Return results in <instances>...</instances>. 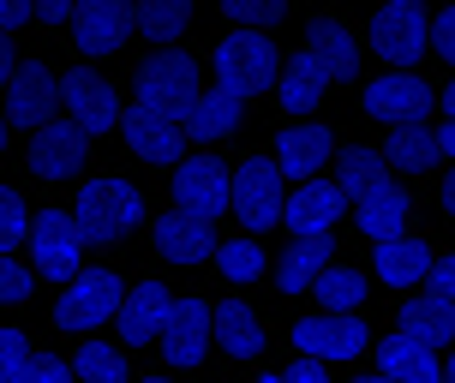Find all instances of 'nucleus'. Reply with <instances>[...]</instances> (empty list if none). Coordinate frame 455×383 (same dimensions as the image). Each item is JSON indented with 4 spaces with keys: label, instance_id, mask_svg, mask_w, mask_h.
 <instances>
[{
    "label": "nucleus",
    "instance_id": "nucleus-23",
    "mask_svg": "<svg viewBox=\"0 0 455 383\" xmlns=\"http://www.w3.org/2000/svg\"><path fill=\"white\" fill-rule=\"evenodd\" d=\"M306 54L318 60V72L330 78V84L360 72V48H354V36H347L336 19H312L306 24Z\"/></svg>",
    "mask_w": 455,
    "mask_h": 383
},
{
    "label": "nucleus",
    "instance_id": "nucleus-49",
    "mask_svg": "<svg viewBox=\"0 0 455 383\" xmlns=\"http://www.w3.org/2000/svg\"><path fill=\"white\" fill-rule=\"evenodd\" d=\"M443 210H450V216H455V174H450V180H443Z\"/></svg>",
    "mask_w": 455,
    "mask_h": 383
},
{
    "label": "nucleus",
    "instance_id": "nucleus-27",
    "mask_svg": "<svg viewBox=\"0 0 455 383\" xmlns=\"http://www.w3.org/2000/svg\"><path fill=\"white\" fill-rule=\"evenodd\" d=\"M330 251H336V240H294L288 258L275 264V288L282 293H312L323 282V270H330Z\"/></svg>",
    "mask_w": 455,
    "mask_h": 383
},
{
    "label": "nucleus",
    "instance_id": "nucleus-1",
    "mask_svg": "<svg viewBox=\"0 0 455 383\" xmlns=\"http://www.w3.org/2000/svg\"><path fill=\"white\" fill-rule=\"evenodd\" d=\"M72 222L84 234V246H114V240H126V234L144 222V198H138V186H126V180H91L78 192Z\"/></svg>",
    "mask_w": 455,
    "mask_h": 383
},
{
    "label": "nucleus",
    "instance_id": "nucleus-30",
    "mask_svg": "<svg viewBox=\"0 0 455 383\" xmlns=\"http://www.w3.org/2000/svg\"><path fill=\"white\" fill-rule=\"evenodd\" d=\"M323 84H330V78H323L318 72V60H312V54H294V60H288V67H282V108L288 114H312L323 102Z\"/></svg>",
    "mask_w": 455,
    "mask_h": 383
},
{
    "label": "nucleus",
    "instance_id": "nucleus-52",
    "mask_svg": "<svg viewBox=\"0 0 455 383\" xmlns=\"http://www.w3.org/2000/svg\"><path fill=\"white\" fill-rule=\"evenodd\" d=\"M258 383H288V371H270V378H258Z\"/></svg>",
    "mask_w": 455,
    "mask_h": 383
},
{
    "label": "nucleus",
    "instance_id": "nucleus-35",
    "mask_svg": "<svg viewBox=\"0 0 455 383\" xmlns=\"http://www.w3.org/2000/svg\"><path fill=\"white\" fill-rule=\"evenodd\" d=\"M72 371L84 383H126V360L114 354V347H102V341H91V347H78V360H72Z\"/></svg>",
    "mask_w": 455,
    "mask_h": 383
},
{
    "label": "nucleus",
    "instance_id": "nucleus-42",
    "mask_svg": "<svg viewBox=\"0 0 455 383\" xmlns=\"http://www.w3.org/2000/svg\"><path fill=\"white\" fill-rule=\"evenodd\" d=\"M67 378H72V365H60V360H30L19 383H67Z\"/></svg>",
    "mask_w": 455,
    "mask_h": 383
},
{
    "label": "nucleus",
    "instance_id": "nucleus-24",
    "mask_svg": "<svg viewBox=\"0 0 455 383\" xmlns=\"http://www.w3.org/2000/svg\"><path fill=\"white\" fill-rule=\"evenodd\" d=\"M378 371H389L395 383H443V360H437L426 341H413V336H384V347H378Z\"/></svg>",
    "mask_w": 455,
    "mask_h": 383
},
{
    "label": "nucleus",
    "instance_id": "nucleus-33",
    "mask_svg": "<svg viewBox=\"0 0 455 383\" xmlns=\"http://www.w3.org/2000/svg\"><path fill=\"white\" fill-rule=\"evenodd\" d=\"M186 24H192V6L186 0H150V6H138V30L150 43H180Z\"/></svg>",
    "mask_w": 455,
    "mask_h": 383
},
{
    "label": "nucleus",
    "instance_id": "nucleus-54",
    "mask_svg": "<svg viewBox=\"0 0 455 383\" xmlns=\"http://www.w3.org/2000/svg\"><path fill=\"white\" fill-rule=\"evenodd\" d=\"M150 383H162V378H150Z\"/></svg>",
    "mask_w": 455,
    "mask_h": 383
},
{
    "label": "nucleus",
    "instance_id": "nucleus-38",
    "mask_svg": "<svg viewBox=\"0 0 455 383\" xmlns=\"http://www.w3.org/2000/svg\"><path fill=\"white\" fill-rule=\"evenodd\" d=\"M24 365H30V347H24V330H0V383H19Z\"/></svg>",
    "mask_w": 455,
    "mask_h": 383
},
{
    "label": "nucleus",
    "instance_id": "nucleus-32",
    "mask_svg": "<svg viewBox=\"0 0 455 383\" xmlns=\"http://www.w3.org/2000/svg\"><path fill=\"white\" fill-rule=\"evenodd\" d=\"M336 186L347 192V203H360V198H371L378 186H389V162L378 156V150H347V156H341Z\"/></svg>",
    "mask_w": 455,
    "mask_h": 383
},
{
    "label": "nucleus",
    "instance_id": "nucleus-10",
    "mask_svg": "<svg viewBox=\"0 0 455 383\" xmlns=\"http://www.w3.org/2000/svg\"><path fill=\"white\" fill-rule=\"evenodd\" d=\"M60 102H67L72 126H84V132H108V126H120V96H114V84L102 78V72H67L60 78Z\"/></svg>",
    "mask_w": 455,
    "mask_h": 383
},
{
    "label": "nucleus",
    "instance_id": "nucleus-50",
    "mask_svg": "<svg viewBox=\"0 0 455 383\" xmlns=\"http://www.w3.org/2000/svg\"><path fill=\"white\" fill-rule=\"evenodd\" d=\"M360 383H395V378H389V371H365Z\"/></svg>",
    "mask_w": 455,
    "mask_h": 383
},
{
    "label": "nucleus",
    "instance_id": "nucleus-11",
    "mask_svg": "<svg viewBox=\"0 0 455 383\" xmlns=\"http://www.w3.org/2000/svg\"><path fill=\"white\" fill-rule=\"evenodd\" d=\"M341 210H347V192H341L336 180H306L299 192H288L282 222L294 227L299 240H330V227L341 222Z\"/></svg>",
    "mask_w": 455,
    "mask_h": 383
},
{
    "label": "nucleus",
    "instance_id": "nucleus-4",
    "mask_svg": "<svg viewBox=\"0 0 455 383\" xmlns=\"http://www.w3.org/2000/svg\"><path fill=\"white\" fill-rule=\"evenodd\" d=\"M371 54H384L395 72H408L419 54H432V19L419 0H389L371 12Z\"/></svg>",
    "mask_w": 455,
    "mask_h": 383
},
{
    "label": "nucleus",
    "instance_id": "nucleus-14",
    "mask_svg": "<svg viewBox=\"0 0 455 383\" xmlns=\"http://www.w3.org/2000/svg\"><path fill=\"white\" fill-rule=\"evenodd\" d=\"M84 126H72V120H48L43 132L30 138V168L43 174V180H67V174H78L84 168Z\"/></svg>",
    "mask_w": 455,
    "mask_h": 383
},
{
    "label": "nucleus",
    "instance_id": "nucleus-31",
    "mask_svg": "<svg viewBox=\"0 0 455 383\" xmlns=\"http://www.w3.org/2000/svg\"><path fill=\"white\" fill-rule=\"evenodd\" d=\"M312 293L323 299V312H330V317H354V312L365 306V293H371V288H365V275H360V270H347V264H330V270H323V282H318Z\"/></svg>",
    "mask_w": 455,
    "mask_h": 383
},
{
    "label": "nucleus",
    "instance_id": "nucleus-51",
    "mask_svg": "<svg viewBox=\"0 0 455 383\" xmlns=\"http://www.w3.org/2000/svg\"><path fill=\"white\" fill-rule=\"evenodd\" d=\"M443 383H455V347H450V360H443Z\"/></svg>",
    "mask_w": 455,
    "mask_h": 383
},
{
    "label": "nucleus",
    "instance_id": "nucleus-22",
    "mask_svg": "<svg viewBox=\"0 0 455 383\" xmlns=\"http://www.w3.org/2000/svg\"><path fill=\"white\" fill-rule=\"evenodd\" d=\"M432 264H437L432 246H426V240H408V234L371 251V270H378V282H384V288H419V282L432 275Z\"/></svg>",
    "mask_w": 455,
    "mask_h": 383
},
{
    "label": "nucleus",
    "instance_id": "nucleus-18",
    "mask_svg": "<svg viewBox=\"0 0 455 383\" xmlns=\"http://www.w3.org/2000/svg\"><path fill=\"white\" fill-rule=\"evenodd\" d=\"M132 30H138V12L120 6V0H91V6H78V19H72V36H78L84 54H114Z\"/></svg>",
    "mask_w": 455,
    "mask_h": 383
},
{
    "label": "nucleus",
    "instance_id": "nucleus-36",
    "mask_svg": "<svg viewBox=\"0 0 455 383\" xmlns=\"http://www.w3.org/2000/svg\"><path fill=\"white\" fill-rule=\"evenodd\" d=\"M24 234H30V216H24V198L12 192V186L0 180V258H12V246H19Z\"/></svg>",
    "mask_w": 455,
    "mask_h": 383
},
{
    "label": "nucleus",
    "instance_id": "nucleus-3",
    "mask_svg": "<svg viewBox=\"0 0 455 383\" xmlns=\"http://www.w3.org/2000/svg\"><path fill=\"white\" fill-rule=\"evenodd\" d=\"M204 96V84H198V60L192 54H180V48H162V54H150L144 60V72H138V102L144 108H162L174 114L186 126V114H192V102Z\"/></svg>",
    "mask_w": 455,
    "mask_h": 383
},
{
    "label": "nucleus",
    "instance_id": "nucleus-20",
    "mask_svg": "<svg viewBox=\"0 0 455 383\" xmlns=\"http://www.w3.org/2000/svg\"><path fill=\"white\" fill-rule=\"evenodd\" d=\"M156 246L162 258H174V264H204V258H216V227L204 222V216H186V210H168L156 222Z\"/></svg>",
    "mask_w": 455,
    "mask_h": 383
},
{
    "label": "nucleus",
    "instance_id": "nucleus-2",
    "mask_svg": "<svg viewBox=\"0 0 455 383\" xmlns=\"http://www.w3.org/2000/svg\"><path fill=\"white\" fill-rule=\"evenodd\" d=\"M210 67H216V91H234V96H258L282 78L275 43L251 36V30H228L222 43L210 48Z\"/></svg>",
    "mask_w": 455,
    "mask_h": 383
},
{
    "label": "nucleus",
    "instance_id": "nucleus-34",
    "mask_svg": "<svg viewBox=\"0 0 455 383\" xmlns=\"http://www.w3.org/2000/svg\"><path fill=\"white\" fill-rule=\"evenodd\" d=\"M216 264H222L228 282H258V275L270 270V264H264V246H258V240H222Z\"/></svg>",
    "mask_w": 455,
    "mask_h": 383
},
{
    "label": "nucleus",
    "instance_id": "nucleus-47",
    "mask_svg": "<svg viewBox=\"0 0 455 383\" xmlns=\"http://www.w3.org/2000/svg\"><path fill=\"white\" fill-rule=\"evenodd\" d=\"M437 144H443V156H455V120L443 126V132H437Z\"/></svg>",
    "mask_w": 455,
    "mask_h": 383
},
{
    "label": "nucleus",
    "instance_id": "nucleus-44",
    "mask_svg": "<svg viewBox=\"0 0 455 383\" xmlns=\"http://www.w3.org/2000/svg\"><path fill=\"white\" fill-rule=\"evenodd\" d=\"M30 19H36L30 6H6V0H0V36H12V30H19V24H30Z\"/></svg>",
    "mask_w": 455,
    "mask_h": 383
},
{
    "label": "nucleus",
    "instance_id": "nucleus-46",
    "mask_svg": "<svg viewBox=\"0 0 455 383\" xmlns=\"http://www.w3.org/2000/svg\"><path fill=\"white\" fill-rule=\"evenodd\" d=\"M12 72H19V60H12V43H6V36H0V91H6V84H12Z\"/></svg>",
    "mask_w": 455,
    "mask_h": 383
},
{
    "label": "nucleus",
    "instance_id": "nucleus-16",
    "mask_svg": "<svg viewBox=\"0 0 455 383\" xmlns=\"http://www.w3.org/2000/svg\"><path fill=\"white\" fill-rule=\"evenodd\" d=\"M210 336H216V312L204 299H174V317L162 330V354H168V365H198Z\"/></svg>",
    "mask_w": 455,
    "mask_h": 383
},
{
    "label": "nucleus",
    "instance_id": "nucleus-37",
    "mask_svg": "<svg viewBox=\"0 0 455 383\" xmlns=\"http://www.w3.org/2000/svg\"><path fill=\"white\" fill-rule=\"evenodd\" d=\"M222 12H228V24H240V30H251V36H258L264 24L282 19V0H228Z\"/></svg>",
    "mask_w": 455,
    "mask_h": 383
},
{
    "label": "nucleus",
    "instance_id": "nucleus-48",
    "mask_svg": "<svg viewBox=\"0 0 455 383\" xmlns=\"http://www.w3.org/2000/svg\"><path fill=\"white\" fill-rule=\"evenodd\" d=\"M437 102H443V114L455 120V78H450V91H437Z\"/></svg>",
    "mask_w": 455,
    "mask_h": 383
},
{
    "label": "nucleus",
    "instance_id": "nucleus-7",
    "mask_svg": "<svg viewBox=\"0 0 455 383\" xmlns=\"http://www.w3.org/2000/svg\"><path fill=\"white\" fill-rule=\"evenodd\" d=\"M432 102H437V91L419 72H389V78H371V84H365V114L384 120L389 132H395V126H426Z\"/></svg>",
    "mask_w": 455,
    "mask_h": 383
},
{
    "label": "nucleus",
    "instance_id": "nucleus-43",
    "mask_svg": "<svg viewBox=\"0 0 455 383\" xmlns=\"http://www.w3.org/2000/svg\"><path fill=\"white\" fill-rule=\"evenodd\" d=\"M30 12H36L43 24H72L78 19V6H67V0H48V6H30Z\"/></svg>",
    "mask_w": 455,
    "mask_h": 383
},
{
    "label": "nucleus",
    "instance_id": "nucleus-6",
    "mask_svg": "<svg viewBox=\"0 0 455 383\" xmlns=\"http://www.w3.org/2000/svg\"><path fill=\"white\" fill-rule=\"evenodd\" d=\"M120 306H126V288H120V275L114 270H84L72 275V288L60 293V306H54V317H60V330H96V323H108V317H120Z\"/></svg>",
    "mask_w": 455,
    "mask_h": 383
},
{
    "label": "nucleus",
    "instance_id": "nucleus-39",
    "mask_svg": "<svg viewBox=\"0 0 455 383\" xmlns=\"http://www.w3.org/2000/svg\"><path fill=\"white\" fill-rule=\"evenodd\" d=\"M24 293H30V270L19 258H0V306H19Z\"/></svg>",
    "mask_w": 455,
    "mask_h": 383
},
{
    "label": "nucleus",
    "instance_id": "nucleus-17",
    "mask_svg": "<svg viewBox=\"0 0 455 383\" xmlns=\"http://www.w3.org/2000/svg\"><path fill=\"white\" fill-rule=\"evenodd\" d=\"M120 132H126V144H132L144 162H180V144H186V126L174 120V114L162 108H144V102H132V114L120 120Z\"/></svg>",
    "mask_w": 455,
    "mask_h": 383
},
{
    "label": "nucleus",
    "instance_id": "nucleus-12",
    "mask_svg": "<svg viewBox=\"0 0 455 383\" xmlns=\"http://www.w3.org/2000/svg\"><path fill=\"white\" fill-rule=\"evenodd\" d=\"M54 102H60V78H54L43 60H24V67L12 72V84H6V120H12V126H30V132H43Z\"/></svg>",
    "mask_w": 455,
    "mask_h": 383
},
{
    "label": "nucleus",
    "instance_id": "nucleus-26",
    "mask_svg": "<svg viewBox=\"0 0 455 383\" xmlns=\"http://www.w3.org/2000/svg\"><path fill=\"white\" fill-rule=\"evenodd\" d=\"M402 336L426 341V347H455V306L450 299H437V293H419V299H408L402 306Z\"/></svg>",
    "mask_w": 455,
    "mask_h": 383
},
{
    "label": "nucleus",
    "instance_id": "nucleus-21",
    "mask_svg": "<svg viewBox=\"0 0 455 383\" xmlns=\"http://www.w3.org/2000/svg\"><path fill=\"white\" fill-rule=\"evenodd\" d=\"M408 216H413V203H408V192H402L395 180L378 186L371 198L354 203V222H360V234H365V240H378V246L402 240V234H408Z\"/></svg>",
    "mask_w": 455,
    "mask_h": 383
},
{
    "label": "nucleus",
    "instance_id": "nucleus-9",
    "mask_svg": "<svg viewBox=\"0 0 455 383\" xmlns=\"http://www.w3.org/2000/svg\"><path fill=\"white\" fill-rule=\"evenodd\" d=\"M228 203H234V180H228V168H222V162H210V156L180 162V174H174V210L216 222Z\"/></svg>",
    "mask_w": 455,
    "mask_h": 383
},
{
    "label": "nucleus",
    "instance_id": "nucleus-19",
    "mask_svg": "<svg viewBox=\"0 0 455 383\" xmlns=\"http://www.w3.org/2000/svg\"><path fill=\"white\" fill-rule=\"evenodd\" d=\"M168 317H174V293L162 288V282H138L114 323H120V336L138 347V341H156L162 330H168Z\"/></svg>",
    "mask_w": 455,
    "mask_h": 383
},
{
    "label": "nucleus",
    "instance_id": "nucleus-13",
    "mask_svg": "<svg viewBox=\"0 0 455 383\" xmlns=\"http://www.w3.org/2000/svg\"><path fill=\"white\" fill-rule=\"evenodd\" d=\"M30 246H36V270H43V275H54V282H72V275H78L84 234H78V222H72V216L43 210V216H36V227H30Z\"/></svg>",
    "mask_w": 455,
    "mask_h": 383
},
{
    "label": "nucleus",
    "instance_id": "nucleus-28",
    "mask_svg": "<svg viewBox=\"0 0 455 383\" xmlns=\"http://www.w3.org/2000/svg\"><path fill=\"white\" fill-rule=\"evenodd\" d=\"M216 341L234 360H258L264 354V323H258V312H251L246 299H222L216 306Z\"/></svg>",
    "mask_w": 455,
    "mask_h": 383
},
{
    "label": "nucleus",
    "instance_id": "nucleus-5",
    "mask_svg": "<svg viewBox=\"0 0 455 383\" xmlns=\"http://www.w3.org/2000/svg\"><path fill=\"white\" fill-rule=\"evenodd\" d=\"M282 210H288V198H282V168H275V156H251L234 168V216L251 227V234H264V227L282 222Z\"/></svg>",
    "mask_w": 455,
    "mask_h": 383
},
{
    "label": "nucleus",
    "instance_id": "nucleus-45",
    "mask_svg": "<svg viewBox=\"0 0 455 383\" xmlns=\"http://www.w3.org/2000/svg\"><path fill=\"white\" fill-rule=\"evenodd\" d=\"M288 383H330V378H323V365H318V360H299L294 371H288Z\"/></svg>",
    "mask_w": 455,
    "mask_h": 383
},
{
    "label": "nucleus",
    "instance_id": "nucleus-41",
    "mask_svg": "<svg viewBox=\"0 0 455 383\" xmlns=\"http://www.w3.org/2000/svg\"><path fill=\"white\" fill-rule=\"evenodd\" d=\"M426 288H432L437 299H450V306H455V251L432 264V275H426Z\"/></svg>",
    "mask_w": 455,
    "mask_h": 383
},
{
    "label": "nucleus",
    "instance_id": "nucleus-53",
    "mask_svg": "<svg viewBox=\"0 0 455 383\" xmlns=\"http://www.w3.org/2000/svg\"><path fill=\"white\" fill-rule=\"evenodd\" d=\"M0 150H6V114H0Z\"/></svg>",
    "mask_w": 455,
    "mask_h": 383
},
{
    "label": "nucleus",
    "instance_id": "nucleus-25",
    "mask_svg": "<svg viewBox=\"0 0 455 383\" xmlns=\"http://www.w3.org/2000/svg\"><path fill=\"white\" fill-rule=\"evenodd\" d=\"M240 120H246V96H234V91H204L198 102H192V114H186V138L216 144V138H228Z\"/></svg>",
    "mask_w": 455,
    "mask_h": 383
},
{
    "label": "nucleus",
    "instance_id": "nucleus-15",
    "mask_svg": "<svg viewBox=\"0 0 455 383\" xmlns=\"http://www.w3.org/2000/svg\"><path fill=\"white\" fill-rule=\"evenodd\" d=\"M336 156V132L330 126H288V132L275 138V168H282V180H318L323 162Z\"/></svg>",
    "mask_w": 455,
    "mask_h": 383
},
{
    "label": "nucleus",
    "instance_id": "nucleus-40",
    "mask_svg": "<svg viewBox=\"0 0 455 383\" xmlns=\"http://www.w3.org/2000/svg\"><path fill=\"white\" fill-rule=\"evenodd\" d=\"M432 54H443V60L455 67V6H443V12L432 19Z\"/></svg>",
    "mask_w": 455,
    "mask_h": 383
},
{
    "label": "nucleus",
    "instance_id": "nucleus-29",
    "mask_svg": "<svg viewBox=\"0 0 455 383\" xmlns=\"http://www.w3.org/2000/svg\"><path fill=\"white\" fill-rule=\"evenodd\" d=\"M437 156H443V144H437L432 126H395L389 144H384V162H389V168H402V174H426Z\"/></svg>",
    "mask_w": 455,
    "mask_h": 383
},
{
    "label": "nucleus",
    "instance_id": "nucleus-8",
    "mask_svg": "<svg viewBox=\"0 0 455 383\" xmlns=\"http://www.w3.org/2000/svg\"><path fill=\"white\" fill-rule=\"evenodd\" d=\"M288 336H294V347L306 354V360L341 365V360H360V354H365L371 330H365L360 317H330V312H318V317H299Z\"/></svg>",
    "mask_w": 455,
    "mask_h": 383
}]
</instances>
